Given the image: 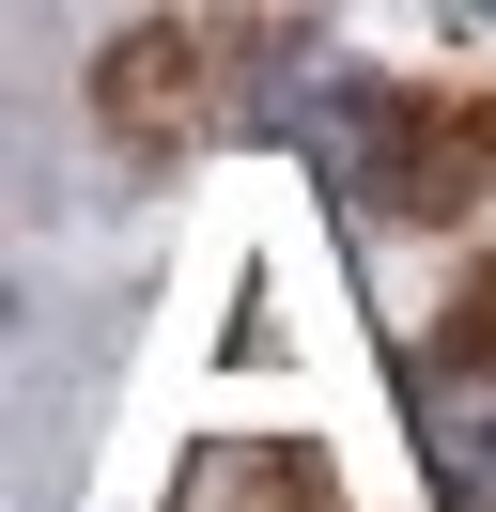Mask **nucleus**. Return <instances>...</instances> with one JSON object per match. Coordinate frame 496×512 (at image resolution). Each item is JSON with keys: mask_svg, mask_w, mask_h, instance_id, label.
Returning <instances> with one entry per match:
<instances>
[{"mask_svg": "<svg viewBox=\"0 0 496 512\" xmlns=\"http://www.w3.org/2000/svg\"><path fill=\"white\" fill-rule=\"evenodd\" d=\"M403 419H419V450H434V481H450L465 512H496V357H465V342H434L419 373H403Z\"/></svg>", "mask_w": 496, "mask_h": 512, "instance_id": "f257e3e1", "label": "nucleus"}, {"mask_svg": "<svg viewBox=\"0 0 496 512\" xmlns=\"http://www.w3.org/2000/svg\"><path fill=\"white\" fill-rule=\"evenodd\" d=\"M465 357H496V280H481V326H465Z\"/></svg>", "mask_w": 496, "mask_h": 512, "instance_id": "f03ea898", "label": "nucleus"}]
</instances>
